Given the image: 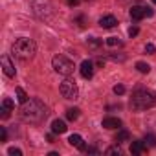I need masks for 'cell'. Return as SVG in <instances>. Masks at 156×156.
<instances>
[{
  "label": "cell",
  "instance_id": "6da1fadb",
  "mask_svg": "<svg viewBox=\"0 0 156 156\" xmlns=\"http://www.w3.org/2000/svg\"><path fill=\"white\" fill-rule=\"evenodd\" d=\"M46 107H44V103L41 101V99H28L24 105H22V108H20V116H22V119L24 121H28V123H41L44 118H46Z\"/></svg>",
  "mask_w": 156,
  "mask_h": 156
},
{
  "label": "cell",
  "instance_id": "7a4b0ae2",
  "mask_svg": "<svg viewBox=\"0 0 156 156\" xmlns=\"http://www.w3.org/2000/svg\"><path fill=\"white\" fill-rule=\"evenodd\" d=\"M156 105V94L147 88H138L130 98V107L134 110H145Z\"/></svg>",
  "mask_w": 156,
  "mask_h": 156
},
{
  "label": "cell",
  "instance_id": "3957f363",
  "mask_svg": "<svg viewBox=\"0 0 156 156\" xmlns=\"http://www.w3.org/2000/svg\"><path fill=\"white\" fill-rule=\"evenodd\" d=\"M11 50H13V55H15L17 59H20V61H30V59L35 55L37 46H35V42H33L31 39H28V37H19V39L13 42Z\"/></svg>",
  "mask_w": 156,
  "mask_h": 156
},
{
  "label": "cell",
  "instance_id": "277c9868",
  "mask_svg": "<svg viewBox=\"0 0 156 156\" xmlns=\"http://www.w3.org/2000/svg\"><path fill=\"white\" fill-rule=\"evenodd\" d=\"M51 64H53V70L57 72V73H61V75H72L73 73V70H75V64H73V61H70L68 57H64V55H55L53 59H51Z\"/></svg>",
  "mask_w": 156,
  "mask_h": 156
},
{
  "label": "cell",
  "instance_id": "5b68a950",
  "mask_svg": "<svg viewBox=\"0 0 156 156\" xmlns=\"http://www.w3.org/2000/svg\"><path fill=\"white\" fill-rule=\"evenodd\" d=\"M59 90H61L62 98H66V99H77V94H79L75 81H72V79H64V81L61 83Z\"/></svg>",
  "mask_w": 156,
  "mask_h": 156
},
{
  "label": "cell",
  "instance_id": "8992f818",
  "mask_svg": "<svg viewBox=\"0 0 156 156\" xmlns=\"http://www.w3.org/2000/svg\"><path fill=\"white\" fill-rule=\"evenodd\" d=\"M33 11H35V15L44 19V17L51 15V6L48 0H33Z\"/></svg>",
  "mask_w": 156,
  "mask_h": 156
},
{
  "label": "cell",
  "instance_id": "52a82bcc",
  "mask_svg": "<svg viewBox=\"0 0 156 156\" xmlns=\"http://www.w3.org/2000/svg\"><path fill=\"white\" fill-rule=\"evenodd\" d=\"M145 17H152V9L151 8H143V6H132L130 9V19L132 20H141Z\"/></svg>",
  "mask_w": 156,
  "mask_h": 156
},
{
  "label": "cell",
  "instance_id": "ba28073f",
  "mask_svg": "<svg viewBox=\"0 0 156 156\" xmlns=\"http://www.w3.org/2000/svg\"><path fill=\"white\" fill-rule=\"evenodd\" d=\"M2 68H4V73L8 77H15V66L8 55H2Z\"/></svg>",
  "mask_w": 156,
  "mask_h": 156
},
{
  "label": "cell",
  "instance_id": "9c48e42d",
  "mask_svg": "<svg viewBox=\"0 0 156 156\" xmlns=\"http://www.w3.org/2000/svg\"><path fill=\"white\" fill-rule=\"evenodd\" d=\"M79 70H81V75L85 77V79H90V77L94 75V64H92V61H83Z\"/></svg>",
  "mask_w": 156,
  "mask_h": 156
},
{
  "label": "cell",
  "instance_id": "30bf717a",
  "mask_svg": "<svg viewBox=\"0 0 156 156\" xmlns=\"http://www.w3.org/2000/svg\"><path fill=\"white\" fill-rule=\"evenodd\" d=\"M147 149H149V145H147L143 140L132 141V145H130V152H132V154H143V152H147Z\"/></svg>",
  "mask_w": 156,
  "mask_h": 156
},
{
  "label": "cell",
  "instance_id": "8fae6325",
  "mask_svg": "<svg viewBox=\"0 0 156 156\" xmlns=\"http://www.w3.org/2000/svg\"><path fill=\"white\" fill-rule=\"evenodd\" d=\"M116 24H118V20H116V17H112V15H105V17L99 19V26L105 28V30H112Z\"/></svg>",
  "mask_w": 156,
  "mask_h": 156
},
{
  "label": "cell",
  "instance_id": "7c38bea8",
  "mask_svg": "<svg viewBox=\"0 0 156 156\" xmlns=\"http://www.w3.org/2000/svg\"><path fill=\"white\" fill-rule=\"evenodd\" d=\"M15 108V103L9 99V98H6L4 101H2V110H0V112H2V119H8L9 118V112Z\"/></svg>",
  "mask_w": 156,
  "mask_h": 156
},
{
  "label": "cell",
  "instance_id": "4fadbf2b",
  "mask_svg": "<svg viewBox=\"0 0 156 156\" xmlns=\"http://www.w3.org/2000/svg\"><path fill=\"white\" fill-rule=\"evenodd\" d=\"M68 143L73 145V147H77V149H81V151H87V145L83 143V138H81L79 134H72V136L68 138Z\"/></svg>",
  "mask_w": 156,
  "mask_h": 156
},
{
  "label": "cell",
  "instance_id": "5bb4252c",
  "mask_svg": "<svg viewBox=\"0 0 156 156\" xmlns=\"http://www.w3.org/2000/svg\"><path fill=\"white\" fill-rule=\"evenodd\" d=\"M103 127L105 129H118V127H121V121L118 118H105L103 119Z\"/></svg>",
  "mask_w": 156,
  "mask_h": 156
},
{
  "label": "cell",
  "instance_id": "9a60e30c",
  "mask_svg": "<svg viewBox=\"0 0 156 156\" xmlns=\"http://www.w3.org/2000/svg\"><path fill=\"white\" fill-rule=\"evenodd\" d=\"M51 130H53L55 134H62V132H66V123H64L62 119H55V121L51 123Z\"/></svg>",
  "mask_w": 156,
  "mask_h": 156
},
{
  "label": "cell",
  "instance_id": "2e32d148",
  "mask_svg": "<svg viewBox=\"0 0 156 156\" xmlns=\"http://www.w3.org/2000/svg\"><path fill=\"white\" fill-rule=\"evenodd\" d=\"M129 140H130L129 130H119L118 136H116V141H118V143H121V141H129Z\"/></svg>",
  "mask_w": 156,
  "mask_h": 156
},
{
  "label": "cell",
  "instance_id": "e0dca14e",
  "mask_svg": "<svg viewBox=\"0 0 156 156\" xmlns=\"http://www.w3.org/2000/svg\"><path fill=\"white\" fill-rule=\"evenodd\" d=\"M17 99H19V103H22V105L28 101V94H26L24 88H20V87L17 88Z\"/></svg>",
  "mask_w": 156,
  "mask_h": 156
},
{
  "label": "cell",
  "instance_id": "ac0fdd59",
  "mask_svg": "<svg viewBox=\"0 0 156 156\" xmlns=\"http://www.w3.org/2000/svg\"><path fill=\"white\" fill-rule=\"evenodd\" d=\"M66 118H68L70 121H75L77 118H79V110H77V108H68V110H66Z\"/></svg>",
  "mask_w": 156,
  "mask_h": 156
},
{
  "label": "cell",
  "instance_id": "d6986e66",
  "mask_svg": "<svg viewBox=\"0 0 156 156\" xmlns=\"http://www.w3.org/2000/svg\"><path fill=\"white\" fill-rule=\"evenodd\" d=\"M136 70L141 72V73H149V72H151V66H149L147 62H141V61H140V62H136Z\"/></svg>",
  "mask_w": 156,
  "mask_h": 156
},
{
  "label": "cell",
  "instance_id": "ffe728a7",
  "mask_svg": "<svg viewBox=\"0 0 156 156\" xmlns=\"http://www.w3.org/2000/svg\"><path fill=\"white\" fill-rule=\"evenodd\" d=\"M143 141H145L149 147H156V134H147Z\"/></svg>",
  "mask_w": 156,
  "mask_h": 156
},
{
  "label": "cell",
  "instance_id": "44dd1931",
  "mask_svg": "<svg viewBox=\"0 0 156 156\" xmlns=\"http://www.w3.org/2000/svg\"><path fill=\"white\" fill-rule=\"evenodd\" d=\"M107 44H108V46H121V41H119L118 37H108V39H107Z\"/></svg>",
  "mask_w": 156,
  "mask_h": 156
},
{
  "label": "cell",
  "instance_id": "7402d4cb",
  "mask_svg": "<svg viewBox=\"0 0 156 156\" xmlns=\"http://www.w3.org/2000/svg\"><path fill=\"white\" fill-rule=\"evenodd\" d=\"M105 154H118V156H119V154H121V149H119L118 145H116V147H108V149L105 151Z\"/></svg>",
  "mask_w": 156,
  "mask_h": 156
},
{
  "label": "cell",
  "instance_id": "603a6c76",
  "mask_svg": "<svg viewBox=\"0 0 156 156\" xmlns=\"http://www.w3.org/2000/svg\"><path fill=\"white\" fill-rule=\"evenodd\" d=\"M114 94H118V96L125 94V87H123V85H116V87H114Z\"/></svg>",
  "mask_w": 156,
  "mask_h": 156
},
{
  "label": "cell",
  "instance_id": "cb8c5ba5",
  "mask_svg": "<svg viewBox=\"0 0 156 156\" xmlns=\"http://www.w3.org/2000/svg\"><path fill=\"white\" fill-rule=\"evenodd\" d=\"M99 44H101V41H98L96 37H94V39H88V46H92V48H98Z\"/></svg>",
  "mask_w": 156,
  "mask_h": 156
},
{
  "label": "cell",
  "instance_id": "d4e9b609",
  "mask_svg": "<svg viewBox=\"0 0 156 156\" xmlns=\"http://www.w3.org/2000/svg\"><path fill=\"white\" fill-rule=\"evenodd\" d=\"M8 152H9L11 156H22V151H20V149H15V147H11Z\"/></svg>",
  "mask_w": 156,
  "mask_h": 156
},
{
  "label": "cell",
  "instance_id": "484cf974",
  "mask_svg": "<svg viewBox=\"0 0 156 156\" xmlns=\"http://www.w3.org/2000/svg\"><path fill=\"white\" fill-rule=\"evenodd\" d=\"M6 140H8V132L4 127H0V141H6Z\"/></svg>",
  "mask_w": 156,
  "mask_h": 156
},
{
  "label": "cell",
  "instance_id": "4316f807",
  "mask_svg": "<svg viewBox=\"0 0 156 156\" xmlns=\"http://www.w3.org/2000/svg\"><path fill=\"white\" fill-rule=\"evenodd\" d=\"M129 35H130V37H136V35H138V28H136V26H132V28L129 30Z\"/></svg>",
  "mask_w": 156,
  "mask_h": 156
},
{
  "label": "cell",
  "instance_id": "83f0119b",
  "mask_svg": "<svg viewBox=\"0 0 156 156\" xmlns=\"http://www.w3.org/2000/svg\"><path fill=\"white\" fill-rule=\"evenodd\" d=\"M145 51H147V53H154V44H151V42H149V44L145 46Z\"/></svg>",
  "mask_w": 156,
  "mask_h": 156
},
{
  "label": "cell",
  "instance_id": "f1b7e54d",
  "mask_svg": "<svg viewBox=\"0 0 156 156\" xmlns=\"http://www.w3.org/2000/svg\"><path fill=\"white\" fill-rule=\"evenodd\" d=\"M87 152H90V154H99V151H98L96 147H87Z\"/></svg>",
  "mask_w": 156,
  "mask_h": 156
},
{
  "label": "cell",
  "instance_id": "f546056e",
  "mask_svg": "<svg viewBox=\"0 0 156 156\" xmlns=\"http://www.w3.org/2000/svg\"><path fill=\"white\" fill-rule=\"evenodd\" d=\"M66 2H68L70 6H77V4H79V2H81V0H66Z\"/></svg>",
  "mask_w": 156,
  "mask_h": 156
},
{
  "label": "cell",
  "instance_id": "4dcf8cb0",
  "mask_svg": "<svg viewBox=\"0 0 156 156\" xmlns=\"http://www.w3.org/2000/svg\"><path fill=\"white\" fill-rule=\"evenodd\" d=\"M125 2H138V0H125Z\"/></svg>",
  "mask_w": 156,
  "mask_h": 156
},
{
  "label": "cell",
  "instance_id": "1f68e13d",
  "mask_svg": "<svg viewBox=\"0 0 156 156\" xmlns=\"http://www.w3.org/2000/svg\"><path fill=\"white\" fill-rule=\"evenodd\" d=\"M152 2H154V4H156V0H152Z\"/></svg>",
  "mask_w": 156,
  "mask_h": 156
},
{
  "label": "cell",
  "instance_id": "d6a6232c",
  "mask_svg": "<svg viewBox=\"0 0 156 156\" xmlns=\"http://www.w3.org/2000/svg\"><path fill=\"white\" fill-rule=\"evenodd\" d=\"M85 2H88V0H85Z\"/></svg>",
  "mask_w": 156,
  "mask_h": 156
}]
</instances>
